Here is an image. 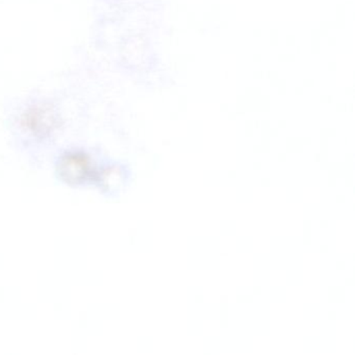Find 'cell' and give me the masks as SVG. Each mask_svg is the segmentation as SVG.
<instances>
[{"mask_svg": "<svg viewBox=\"0 0 355 355\" xmlns=\"http://www.w3.org/2000/svg\"><path fill=\"white\" fill-rule=\"evenodd\" d=\"M88 164L85 161L84 157H69L62 164V174L66 175L67 180H80V178L85 176L87 172Z\"/></svg>", "mask_w": 355, "mask_h": 355, "instance_id": "6da1fadb", "label": "cell"}]
</instances>
